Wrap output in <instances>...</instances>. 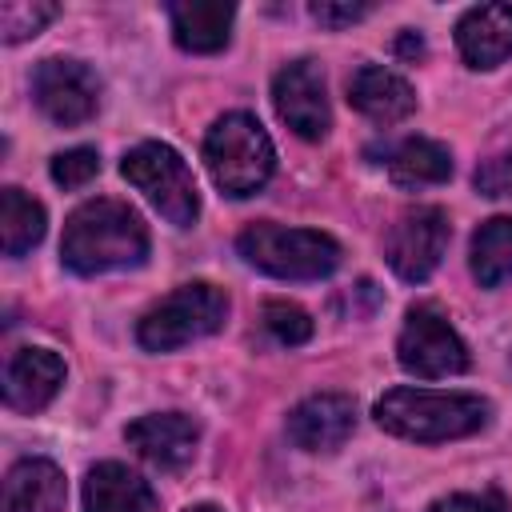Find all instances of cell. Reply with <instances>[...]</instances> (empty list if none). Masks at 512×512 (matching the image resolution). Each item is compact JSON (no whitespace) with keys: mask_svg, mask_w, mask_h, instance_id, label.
I'll list each match as a JSON object with an SVG mask.
<instances>
[{"mask_svg":"<svg viewBox=\"0 0 512 512\" xmlns=\"http://www.w3.org/2000/svg\"><path fill=\"white\" fill-rule=\"evenodd\" d=\"M148 256V224L124 200L100 196L80 204L64 220L60 260L76 276H100L116 268H136Z\"/></svg>","mask_w":512,"mask_h":512,"instance_id":"obj_1","label":"cell"},{"mask_svg":"<svg viewBox=\"0 0 512 512\" xmlns=\"http://www.w3.org/2000/svg\"><path fill=\"white\" fill-rule=\"evenodd\" d=\"M488 400L472 392H428V388H392L376 400V424L392 436L416 444H440L472 436L488 424Z\"/></svg>","mask_w":512,"mask_h":512,"instance_id":"obj_2","label":"cell"},{"mask_svg":"<svg viewBox=\"0 0 512 512\" xmlns=\"http://www.w3.org/2000/svg\"><path fill=\"white\" fill-rule=\"evenodd\" d=\"M204 164L224 196L244 200L272 180L276 148L252 112H224L204 136Z\"/></svg>","mask_w":512,"mask_h":512,"instance_id":"obj_3","label":"cell"},{"mask_svg":"<svg viewBox=\"0 0 512 512\" xmlns=\"http://www.w3.org/2000/svg\"><path fill=\"white\" fill-rule=\"evenodd\" d=\"M236 252L276 280H320L340 268V244L316 228H284L272 220L248 224L236 236Z\"/></svg>","mask_w":512,"mask_h":512,"instance_id":"obj_4","label":"cell"},{"mask_svg":"<svg viewBox=\"0 0 512 512\" xmlns=\"http://www.w3.org/2000/svg\"><path fill=\"white\" fill-rule=\"evenodd\" d=\"M224 316H228L224 288H216L208 280H192V284H180L176 292H168L160 304H152L140 316L136 340L148 352H172V348H184L192 340L220 332Z\"/></svg>","mask_w":512,"mask_h":512,"instance_id":"obj_5","label":"cell"},{"mask_svg":"<svg viewBox=\"0 0 512 512\" xmlns=\"http://www.w3.org/2000/svg\"><path fill=\"white\" fill-rule=\"evenodd\" d=\"M120 172H124V180L136 192L148 196V204L168 224H176V228L196 224V216H200V192H196V180H192V172H188V164L180 160L176 148H168L160 140H144L132 152H124Z\"/></svg>","mask_w":512,"mask_h":512,"instance_id":"obj_6","label":"cell"},{"mask_svg":"<svg viewBox=\"0 0 512 512\" xmlns=\"http://www.w3.org/2000/svg\"><path fill=\"white\" fill-rule=\"evenodd\" d=\"M396 360L404 372H412L420 380L460 376L468 368V344L456 336V328L448 324V316L436 304H416L400 328Z\"/></svg>","mask_w":512,"mask_h":512,"instance_id":"obj_7","label":"cell"},{"mask_svg":"<svg viewBox=\"0 0 512 512\" xmlns=\"http://www.w3.org/2000/svg\"><path fill=\"white\" fill-rule=\"evenodd\" d=\"M32 100L52 124L76 128V124L96 116L100 80H96V72L88 64L52 56V60H40L36 72H32Z\"/></svg>","mask_w":512,"mask_h":512,"instance_id":"obj_8","label":"cell"},{"mask_svg":"<svg viewBox=\"0 0 512 512\" xmlns=\"http://www.w3.org/2000/svg\"><path fill=\"white\" fill-rule=\"evenodd\" d=\"M448 216L432 204L424 208H412L404 212L392 228H388V240H384V256H388V268L408 280V284H420L428 280L440 260H444V248H448Z\"/></svg>","mask_w":512,"mask_h":512,"instance_id":"obj_9","label":"cell"},{"mask_svg":"<svg viewBox=\"0 0 512 512\" xmlns=\"http://www.w3.org/2000/svg\"><path fill=\"white\" fill-rule=\"evenodd\" d=\"M272 104L276 116L300 136V140H324L332 128L328 96H324V72L316 60H292L272 80Z\"/></svg>","mask_w":512,"mask_h":512,"instance_id":"obj_10","label":"cell"},{"mask_svg":"<svg viewBox=\"0 0 512 512\" xmlns=\"http://www.w3.org/2000/svg\"><path fill=\"white\" fill-rule=\"evenodd\" d=\"M356 428V404L344 392H316L288 412V436L304 452H336Z\"/></svg>","mask_w":512,"mask_h":512,"instance_id":"obj_11","label":"cell"},{"mask_svg":"<svg viewBox=\"0 0 512 512\" xmlns=\"http://www.w3.org/2000/svg\"><path fill=\"white\" fill-rule=\"evenodd\" d=\"M124 440L156 468H184L196 456L200 424L184 412H152L124 428Z\"/></svg>","mask_w":512,"mask_h":512,"instance_id":"obj_12","label":"cell"},{"mask_svg":"<svg viewBox=\"0 0 512 512\" xmlns=\"http://www.w3.org/2000/svg\"><path fill=\"white\" fill-rule=\"evenodd\" d=\"M64 384V360L48 348H20L4 368V404L12 412H40Z\"/></svg>","mask_w":512,"mask_h":512,"instance_id":"obj_13","label":"cell"},{"mask_svg":"<svg viewBox=\"0 0 512 512\" xmlns=\"http://www.w3.org/2000/svg\"><path fill=\"white\" fill-rule=\"evenodd\" d=\"M456 48L468 68H496L512 56V4L468 8L456 24Z\"/></svg>","mask_w":512,"mask_h":512,"instance_id":"obj_14","label":"cell"},{"mask_svg":"<svg viewBox=\"0 0 512 512\" xmlns=\"http://www.w3.org/2000/svg\"><path fill=\"white\" fill-rule=\"evenodd\" d=\"M348 104L376 120V124H396L404 116L416 112V92L404 76H396L392 68H380V64H364L352 72L348 80Z\"/></svg>","mask_w":512,"mask_h":512,"instance_id":"obj_15","label":"cell"},{"mask_svg":"<svg viewBox=\"0 0 512 512\" xmlns=\"http://www.w3.org/2000/svg\"><path fill=\"white\" fill-rule=\"evenodd\" d=\"M168 20H172V40L184 52L208 56V52H220L228 44L236 4H228V0H176V4H168Z\"/></svg>","mask_w":512,"mask_h":512,"instance_id":"obj_16","label":"cell"},{"mask_svg":"<svg viewBox=\"0 0 512 512\" xmlns=\"http://www.w3.org/2000/svg\"><path fill=\"white\" fill-rule=\"evenodd\" d=\"M64 500H68L64 472L52 460L32 456L8 468L0 512H64Z\"/></svg>","mask_w":512,"mask_h":512,"instance_id":"obj_17","label":"cell"},{"mask_svg":"<svg viewBox=\"0 0 512 512\" xmlns=\"http://www.w3.org/2000/svg\"><path fill=\"white\" fill-rule=\"evenodd\" d=\"M156 496L140 472L104 460L84 476V512H152Z\"/></svg>","mask_w":512,"mask_h":512,"instance_id":"obj_18","label":"cell"},{"mask_svg":"<svg viewBox=\"0 0 512 512\" xmlns=\"http://www.w3.org/2000/svg\"><path fill=\"white\" fill-rule=\"evenodd\" d=\"M388 176L400 188H428V184H444L452 176V152L436 140H404L392 156H388Z\"/></svg>","mask_w":512,"mask_h":512,"instance_id":"obj_19","label":"cell"},{"mask_svg":"<svg viewBox=\"0 0 512 512\" xmlns=\"http://www.w3.org/2000/svg\"><path fill=\"white\" fill-rule=\"evenodd\" d=\"M472 276L484 288L512 284V216H492L472 236Z\"/></svg>","mask_w":512,"mask_h":512,"instance_id":"obj_20","label":"cell"},{"mask_svg":"<svg viewBox=\"0 0 512 512\" xmlns=\"http://www.w3.org/2000/svg\"><path fill=\"white\" fill-rule=\"evenodd\" d=\"M44 208L24 196L20 188H4L0 192V244L4 256H24L28 248H36L44 240Z\"/></svg>","mask_w":512,"mask_h":512,"instance_id":"obj_21","label":"cell"},{"mask_svg":"<svg viewBox=\"0 0 512 512\" xmlns=\"http://www.w3.org/2000/svg\"><path fill=\"white\" fill-rule=\"evenodd\" d=\"M56 4H40V0H4L0 4V36L8 44H20L28 36H36L48 20H56Z\"/></svg>","mask_w":512,"mask_h":512,"instance_id":"obj_22","label":"cell"},{"mask_svg":"<svg viewBox=\"0 0 512 512\" xmlns=\"http://www.w3.org/2000/svg\"><path fill=\"white\" fill-rule=\"evenodd\" d=\"M264 328L284 348H296V344L312 340V316L300 304H288V300H268L264 304Z\"/></svg>","mask_w":512,"mask_h":512,"instance_id":"obj_23","label":"cell"},{"mask_svg":"<svg viewBox=\"0 0 512 512\" xmlns=\"http://www.w3.org/2000/svg\"><path fill=\"white\" fill-rule=\"evenodd\" d=\"M472 184L488 200H512V144H504L492 156H484L476 164V172H472Z\"/></svg>","mask_w":512,"mask_h":512,"instance_id":"obj_24","label":"cell"},{"mask_svg":"<svg viewBox=\"0 0 512 512\" xmlns=\"http://www.w3.org/2000/svg\"><path fill=\"white\" fill-rule=\"evenodd\" d=\"M48 172H52V180L60 188H84L100 172V156H96V148H68V152L52 156Z\"/></svg>","mask_w":512,"mask_h":512,"instance_id":"obj_25","label":"cell"},{"mask_svg":"<svg viewBox=\"0 0 512 512\" xmlns=\"http://www.w3.org/2000/svg\"><path fill=\"white\" fill-rule=\"evenodd\" d=\"M308 12H312V20H316L320 28H332V32H336V28H348V24L364 20L372 8H368V4H336V0H316Z\"/></svg>","mask_w":512,"mask_h":512,"instance_id":"obj_26","label":"cell"},{"mask_svg":"<svg viewBox=\"0 0 512 512\" xmlns=\"http://www.w3.org/2000/svg\"><path fill=\"white\" fill-rule=\"evenodd\" d=\"M428 512H504V500L496 492H484V496H472V492H452L444 500H436Z\"/></svg>","mask_w":512,"mask_h":512,"instance_id":"obj_27","label":"cell"},{"mask_svg":"<svg viewBox=\"0 0 512 512\" xmlns=\"http://www.w3.org/2000/svg\"><path fill=\"white\" fill-rule=\"evenodd\" d=\"M396 52L408 56V60H420V56H424V40H420L416 32H404V36L396 40Z\"/></svg>","mask_w":512,"mask_h":512,"instance_id":"obj_28","label":"cell"},{"mask_svg":"<svg viewBox=\"0 0 512 512\" xmlns=\"http://www.w3.org/2000/svg\"><path fill=\"white\" fill-rule=\"evenodd\" d=\"M184 512H220L216 504H192V508H184Z\"/></svg>","mask_w":512,"mask_h":512,"instance_id":"obj_29","label":"cell"}]
</instances>
